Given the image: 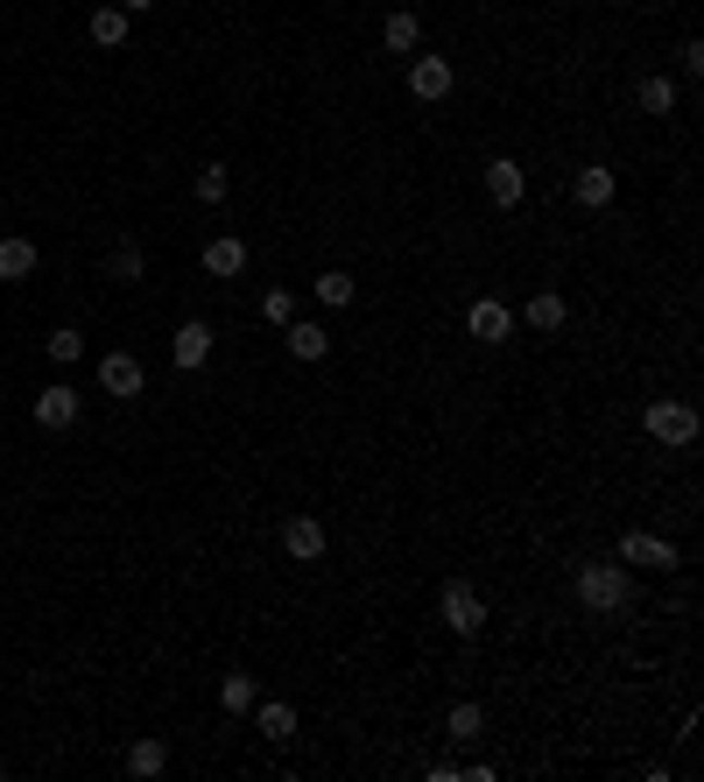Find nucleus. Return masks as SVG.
<instances>
[{
    "label": "nucleus",
    "instance_id": "nucleus-1",
    "mask_svg": "<svg viewBox=\"0 0 704 782\" xmlns=\"http://www.w3.org/2000/svg\"><path fill=\"white\" fill-rule=\"evenodd\" d=\"M627 592H634V578H627V564H578V599H585L592 613H613V607H627Z\"/></svg>",
    "mask_w": 704,
    "mask_h": 782
},
{
    "label": "nucleus",
    "instance_id": "nucleus-2",
    "mask_svg": "<svg viewBox=\"0 0 704 782\" xmlns=\"http://www.w3.org/2000/svg\"><path fill=\"white\" fill-rule=\"evenodd\" d=\"M641 424H649L655 444H691V438H697V410H691V402H677V395L649 402V416H641Z\"/></svg>",
    "mask_w": 704,
    "mask_h": 782
},
{
    "label": "nucleus",
    "instance_id": "nucleus-3",
    "mask_svg": "<svg viewBox=\"0 0 704 782\" xmlns=\"http://www.w3.org/2000/svg\"><path fill=\"white\" fill-rule=\"evenodd\" d=\"M437 613H444V627H452V635H479V627H486V599H479L466 578H452V585L437 592Z\"/></svg>",
    "mask_w": 704,
    "mask_h": 782
},
{
    "label": "nucleus",
    "instance_id": "nucleus-4",
    "mask_svg": "<svg viewBox=\"0 0 704 782\" xmlns=\"http://www.w3.org/2000/svg\"><path fill=\"white\" fill-rule=\"evenodd\" d=\"M620 564H641V571H677V543H663V536H649V529H627V536H620Z\"/></svg>",
    "mask_w": 704,
    "mask_h": 782
},
{
    "label": "nucleus",
    "instance_id": "nucleus-5",
    "mask_svg": "<svg viewBox=\"0 0 704 782\" xmlns=\"http://www.w3.org/2000/svg\"><path fill=\"white\" fill-rule=\"evenodd\" d=\"M99 388H107L113 402H134V395H141V359H134V353H107V359H99Z\"/></svg>",
    "mask_w": 704,
    "mask_h": 782
},
{
    "label": "nucleus",
    "instance_id": "nucleus-6",
    "mask_svg": "<svg viewBox=\"0 0 704 782\" xmlns=\"http://www.w3.org/2000/svg\"><path fill=\"white\" fill-rule=\"evenodd\" d=\"M452 85H458V71L444 64V57H416V71H409V93H416V99H430V107H437V99H452Z\"/></svg>",
    "mask_w": 704,
    "mask_h": 782
},
{
    "label": "nucleus",
    "instance_id": "nucleus-7",
    "mask_svg": "<svg viewBox=\"0 0 704 782\" xmlns=\"http://www.w3.org/2000/svg\"><path fill=\"white\" fill-rule=\"evenodd\" d=\"M36 424L42 430H71V424H78V388H64V381L42 388V395H36Z\"/></svg>",
    "mask_w": 704,
    "mask_h": 782
},
{
    "label": "nucleus",
    "instance_id": "nucleus-8",
    "mask_svg": "<svg viewBox=\"0 0 704 782\" xmlns=\"http://www.w3.org/2000/svg\"><path fill=\"white\" fill-rule=\"evenodd\" d=\"M571 191H578V205H585V212H606L620 184H613V170H606V162H585V170L571 176Z\"/></svg>",
    "mask_w": 704,
    "mask_h": 782
},
{
    "label": "nucleus",
    "instance_id": "nucleus-9",
    "mask_svg": "<svg viewBox=\"0 0 704 782\" xmlns=\"http://www.w3.org/2000/svg\"><path fill=\"white\" fill-rule=\"evenodd\" d=\"M170 353H176V367H205V359H212V325H205V318H190V325H176V339H170Z\"/></svg>",
    "mask_w": 704,
    "mask_h": 782
},
{
    "label": "nucleus",
    "instance_id": "nucleus-10",
    "mask_svg": "<svg viewBox=\"0 0 704 782\" xmlns=\"http://www.w3.org/2000/svg\"><path fill=\"white\" fill-rule=\"evenodd\" d=\"M282 550H289V558H324V522L318 515H289L282 522Z\"/></svg>",
    "mask_w": 704,
    "mask_h": 782
},
{
    "label": "nucleus",
    "instance_id": "nucleus-11",
    "mask_svg": "<svg viewBox=\"0 0 704 782\" xmlns=\"http://www.w3.org/2000/svg\"><path fill=\"white\" fill-rule=\"evenodd\" d=\"M254 719H261L268 741H296V705L289 698H261V705H254Z\"/></svg>",
    "mask_w": 704,
    "mask_h": 782
},
{
    "label": "nucleus",
    "instance_id": "nucleus-12",
    "mask_svg": "<svg viewBox=\"0 0 704 782\" xmlns=\"http://www.w3.org/2000/svg\"><path fill=\"white\" fill-rule=\"evenodd\" d=\"M486 198L493 205H521V162H493V170H486Z\"/></svg>",
    "mask_w": 704,
    "mask_h": 782
},
{
    "label": "nucleus",
    "instance_id": "nucleus-13",
    "mask_svg": "<svg viewBox=\"0 0 704 782\" xmlns=\"http://www.w3.org/2000/svg\"><path fill=\"white\" fill-rule=\"evenodd\" d=\"M282 339H289V353L296 359H324V353H332V339H324V325H282Z\"/></svg>",
    "mask_w": 704,
    "mask_h": 782
},
{
    "label": "nucleus",
    "instance_id": "nucleus-14",
    "mask_svg": "<svg viewBox=\"0 0 704 782\" xmlns=\"http://www.w3.org/2000/svg\"><path fill=\"white\" fill-rule=\"evenodd\" d=\"M36 276V247L28 240H0V282H22Z\"/></svg>",
    "mask_w": 704,
    "mask_h": 782
},
{
    "label": "nucleus",
    "instance_id": "nucleus-15",
    "mask_svg": "<svg viewBox=\"0 0 704 782\" xmlns=\"http://www.w3.org/2000/svg\"><path fill=\"white\" fill-rule=\"evenodd\" d=\"M507 332H515L507 304H493V296H486V304H472V339H507Z\"/></svg>",
    "mask_w": 704,
    "mask_h": 782
},
{
    "label": "nucleus",
    "instance_id": "nucleus-16",
    "mask_svg": "<svg viewBox=\"0 0 704 782\" xmlns=\"http://www.w3.org/2000/svg\"><path fill=\"white\" fill-rule=\"evenodd\" d=\"M162 769H170V747L162 741H134L127 747V775H162Z\"/></svg>",
    "mask_w": 704,
    "mask_h": 782
},
{
    "label": "nucleus",
    "instance_id": "nucleus-17",
    "mask_svg": "<svg viewBox=\"0 0 704 782\" xmlns=\"http://www.w3.org/2000/svg\"><path fill=\"white\" fill-rule=\"evenodd\" d=\"M92 42L99 50H120V42H127V8H99L92 14Z\"/></svg>",
    "mask_w": 704,
    "mask_h": 782
},
{
    "label": "nucleus",
    "instance_id": "nucleus-18",
    "mask_svg": "<svg viewBox=\"0 0 704 782\" xmlns=\"http://www.w3.org/2000/svg\"><path fill=\"white\" fill-rule=\"evenodd\" d=\"M381 42H387V50H395V57H409V50H416V42H423V28H416V14H387V28H381Z\"/></svg>",
    "mask_w": 704,
    "mask_h": 782
},
{
    "label": "nucleus",
    "instance_id": "nucleus-19",
    "mask_svg": "<svg viewBox=\"0 0 704 782\" xmlns=\"http://www.w3.org/2000/svg\"><path fill=\"white\" fill-rule=\"evenodd\" d=\"M205 268H212V276H239V268H247V247H239V240H212V247H205Z\"/></svg>",
    "mask_w": 704,
    "mask_h": 782
},
{
    "label": "nucleus",
    "instance_id": "nucleus-20",
    "mask_svg": "<svg viewBox=\"0 0 704 782\" xmlns=\"http://www.w3.org/2000/svg\"><path fill=\"white\" fill-rule=\"evenodd\" d=\"M529 325H535V332H557V325H564V296L557 290L529 296Z\"/></svg>",
    "mask_w": 704,
    "mask_h": 782
},
{
    "label": "nucleus",
    "instance_id": "nucleus-21",
    "mask_svg": "<svg viewBox=\"0 0 704 782\" xmlns=\"http://www.w3.org/2000/svg\"><path fill=\"white\" fill-rule=\"evenodd\" d=\"M444 733H452V741H479V733H486V712H479V705H452Z\"/></svg>",
    "mask_w": 704,
    "mask_h": 782
},
{
    "label": "nucleus",
    "instance_id": "nucleus-22",
    "mask_svg": "<svg viewBox=\"0 0 704 782\" xmlns=\"http://www.w3.org/2000/svg\"><path fill=\"white\" fill-rule=\"evenodd\" d=\"M310 290H318V304H332V310H338V304H353V276H338V268H324Z\"/></svg>",
    "mask_w": 704,
    "mask_h": 782
},
{
    "label": "nucleus",
    "instance_id": "nucleus-23",
    "mask_svg": "<svg viewBox=\"0 0 704 782\" xmlns=\"http://www.w3.org/2000/svg\"><path fill=\"white\" fill-rule=\"evenodd\" d=\"M641 107H649V113H669V107H677V85H669L663 71H655V78H641Z\"/></svg>",
    "mask_w": 704,
    "mask_h": 782
},
{
    "label": "nucleus",
    "instance_id": "nucleus-24",
    "mask_svg": "<svg viewBox=\"0 0 704 782\" xmlns=\"http://www.w3.org/2000/svg\"><path fill=\"white\" fill-rule=\"evenodd\" d=\"M219 705H226V712H254V676H226V684H219Z\"/></svg>",
    "mask_w": 704,
    "mask_h": 782
},
{
    "label": "nucleus",
    "instance_id": "nucleus-25",
    "mask_svg": "<svg viewBox=\"0 0 704 782\" xmlns=\"http://www.w3.org/2000/svg\"><path fill=\"white\" fill-rule=\"evenodd\" d=\"M261 318H268V325H289V318H296V296H289V290H268V296H261Z\"/></svg>",
    "mask_w": 704,
    "mask_h": 782
},
{
    "label": "nucleus",
    "instance_id": "nucleus-26",
    "mask_svg": "<svg viewBox=\"0 0 704 782\" xmlns=\"http://www.w3.org/2000/svg\"><path fill=\"white\" fill-rule=\"evenodd\" d=\"M107 276L113 282H141V247H120L113 261H107Z\"/></svg>",
    "mask_w": 704,
    "mask_h": 782
},
{
    "label": "nucleus",
    "instance_id": "nucleus-27",
    "mask_svg": "<svg viewBox=\"0 0 704 782\" xmlns=\"http://www.w3.org/2000/svg\"><path fill=\"white\" fill-rule=\"evenodd\" d=\"M78 353H85V339L71 332V325H64V332H50V359H57V367H71Z\"/></svg>",
    "mask_w": 704,
    "mask_h": 782
},
{
    "label": "nucleus",
    "instance_id": "nucleus-28",
    "mask_svg": "<svg viewBox=\"0 0 704 782\" xmlns=\"http://www.w3.org/2000/svg\"><path fill=\"white\" fill-rule=\"evenodd\" d=\"M198 198H205V205L226 198V170H219V162H212V170H198Z\"/></svg>",
    "mask_w": 704,
    "mask_h": 782
},
{
    "label": "nucleus",
    "instance_id": "nucleus-29",
    "mask_svg": "<svg viewBox=\"0 0 704 782\" xmlns=\"http://www.w3.org/2000/svg\"><path fill=\"white\" fill-rule=\"evenodd\" d=\"M113 8H127V14H134V8H156V0H113Z\"/></svg>",
    "mask_w": 704,
    "mask_h": 782
}]
</instances>
